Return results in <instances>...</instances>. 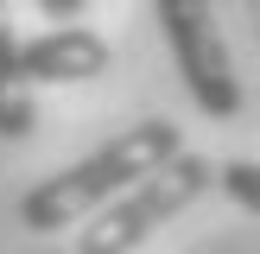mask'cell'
Instances as JSON below:
<instances>
[{
    "label": "cell",
    "instance_id": "cell-1",
    "mask_svg": "<svg viewBox=\"0 0 260 254\" xmlns=\"http://www.w3.org/2000/svg\"><path fill=\"white\" fill-rule=\"evenodd\" d=\"M178 152H184V140H178L172 121L121 127V134H114L102 152H89V159L63 165V172H51V178H38V184L19 197V223L38 229V235L70 229V223H83V216L108 210L121 190H134L140 178H152L165 159H178Z\"/></svg>",
    "mask_w": 260,
    "mask_h": 254
},
{
    "label": "cell",
    "instance_id": "cell-2",
    "mask_svg": "<svg viewBox=\"0 0 260 254\" xmlns=\"http://www.w3.org/2000/svg\"><path fill=\"white\" fill-rule=\"evenodd\" d=\"M210 184H216V165L210 159H197V152L165 159L152 178H140V184L121 190L108 210H95V223L83 229V248H76V254H140L172 216H184Z\"/></svg>",
    "mask_w": 260,
    "mask_h": 254
},
{
    "label": "cell",
    "instance_id": "cell-3",
    "mask_svg": "<svg viewBox=\"0 0 260 254\" xmlns=\"http://www.w3.org/2000/svg\"><path fill=\"white\" fill-rule=\"evenodd\" d=\"M152 13H159V32L172 45V64L184 76L190 102L210 121H235L241 114V76H235V57H229L222 32H216L210 0H152Z\"/></svg>",
    "mask_w": 260,
    "mask_h": 254
},
{
    "label": "cell",
    "instance_id": "cell-4",
    "mask_svg": "<svg viewBox=\"0 0 260 254\" xmlns=\"http://www.w3.org/2000/svg\"><path fill=\"white\" fill-rule=\"evenodd\" d=\"M19 64H25V83H95V76H108L114 51L89 25H51L45 38L19 45Z\"/></svg>",
    "mask_w": 260,
    "mask_h": 254
},
{
    "label": "cell",
    "instance_id": "cell-5",
    "mask_svg": "<svg viewBox=\"0 0 260 254\" xmlns=\"http://www.w3.org/2000/svg\"><path fill=\"white\" fill-rule=\"evenodd\" d=\"M32 127H38V102H32V83H25V64H19L7 0H0V140H32Z\"/></svg>",
    "mask_w": 260,
    "mask_h": 254
},
{
    "label": "cell",
    "instance_id": "cell-6",
    "mask_svg": "<svg viewBox=\"0 0 260 254\" xmlns=\"http://www.w3.org/2000/svg\"><path fill=\"white\" fill-rule=\"evenodd\" d=\"M216 184H222L241 210L260 216V165H254V159H222V165H216Z\"/></svg>",
    "mask_w": 260,
    "mask_h": 254
},
{
    "label": "cell",
    "instance_id": "cell-7",
    "mask_svg": "<svg viewBox=\"0 0 260 254\" xmlns=\"http://www.w3.org/2000/svg\"><path fill=\"white\" fill-rule=\"evenodd\" d=\"M83 7H89V0H38V13H45V19H57V25H63V19H76Z\"/></svg>",
    "mask_w": 260,
    "mask_h": 254
}]
</instances>
